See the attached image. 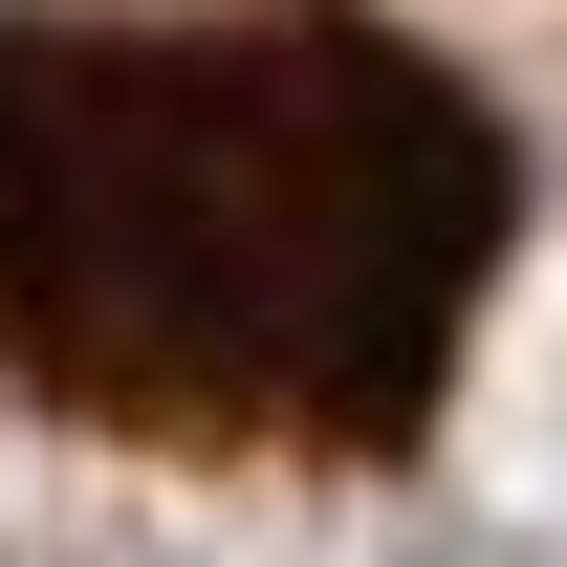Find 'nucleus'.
Returning a JSON list of instances; mask_svg holds the SVG:
<instances>
[{"label": "nucleus", "mask_w": 567, "mask_h": 567, "mask_svg": "<svg viewBox=\"0 0 567 567\" xmlns=\"http://www.w3.org/2000/svg\"><path fill=\"white\" fill-rule=\"evenodd\" d=\"M546 240V110L415 0H0V415L153 481H415Z\"/></svg>", "instance_id": "obj_1"}]
</instances>
